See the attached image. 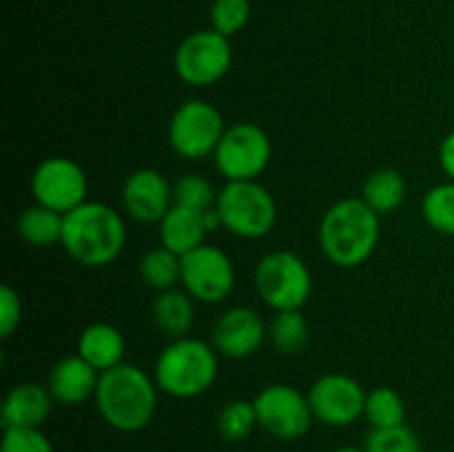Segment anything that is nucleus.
<instances>
[{
	"label": "nucleus",
	"instance_id": "obj_1",
	"mask_svg": "<svg viewBox=\"0 0 454 452\" xmlns=\"http://www.w3.org/2000/svg\"><path fill=\"white\" fill-rule=\"evenodd\" d=\"M67 255L87 269H105L127 246V224L118 208L87 199L65 215L62 242Z\"/></svg>",
	"mask_w": 454,
	"mask_h": 452
},
{
	"label": "nucleus",
	"instance_id": "obj_2",
	"mask_svg": "<svg viewBox=\"0 0 454 452\" xmlns=\"http://www.w3.org/2000/svg\"><path fill=\"white\" fill-rule=\"evenodd\" d=\"M381 215L362 198H344L328 207L319 224V246L326 260L340 269H357L377 251Z\"/></svg>",
	"mask_w": 454,
	"mask_h": 452
},
{
	"label": "nucleus",
	"instance_id": "obj_3",
	"mask_svg": "<svg viewBox=\"0 0 454 452\" xmlns=\"http://www.w3.org/2000/svg\"><path fill=\"white\" fill-rule=\"evenodd\" d=\"M158 384L133 363H120L102 372L96 390V408L106 425L120 433H140L158 410Z\"/></svg>",
	"mask_w": 454,
	"mask_h": 452
},
{
	"label": "nucleus",
	"instance_id": "obj_4",
	"mask_svg": "<svg viewBox=\"0 0 454 452\" xmlns=\"http://www.w3.org/2000/svg\"><path fill=\"white\" fill-rule=\"evenodd\" d=\"M220 375V355L211 341L200 337L171 339L153 366V379L160 393L176 399H193L213 388Z\"/></svg>",
	"mask_w": 454,
	"mask_h": 452
},
{
	"label": "nucleus",
	"instance_id": "obj_5",
	"mask_svg": "<svg viewBox=\"0 0 454 452\" xmlns=\"http://www.w3.org/2000/svg\"><path fill=\"white\" fill-rule=\"evenodd\" d=\"M215 208L222 229L242 239L266 238L278 222V202L257 180L226 182L217 193Z\"/></svg>",
	"mask_w": 454,
	"mask_h": 452
},
{
	"label": "nucleus",
	"instance_id": "obj_6",
	"mask_svg": "<svg viewBox=\"0 0 454 452\" xmlns=\"http://www.w3.org/2000/svg\"><path fill=\"white\" fill-rule=\"evenodd\" d=\"M255 291L273 313L301 310L313 292V275L293 251L266 253L255 266Z\"/></svg>",
	"mask_w": 454,
	"mask_h": 452
},
{
	"label": "nucleus",
	"instance_id": "obj_7",
	"mask_svg": "<svg viewBox=\"0 0 454 452\" xmlns=\"http://www.w3.org/2000/svg\"><path fill=\"white\" fill-rule=\"evenodd\" d=\"M273 158L270 137L260 124L235 122L226 127L213 160L226 182L260 180Z\"/></svg>",
	"mask_w": 454,
	"mask_h": 452
},
{
	"label": "nucleus",
	"instance_id": "obj_8",
	"mask_svg": "<svg viewBox=\"0 0 454 452\" xmlns=\"http://www.w3.org/2000/svg\"><path fill=\"white\" fill-rule=\"evenodd\" d=\"M226 131L220 111L207 100L191 97L173 111L168 120V144L182 160H204L215 153Z\"/></svg>",
	"mask_w": 454,
	"mask_h": 452
},
{
	"label": "nucleus",
	"instance_id": "obj_9",
	"mask_svg": "<svg viewBox=\"0 0 454 452\" xmlns=\"http://www.w3.org/2000/svg\"><path fill=\"white\" fill-rule=\"evenodd\" d=\"M233 65L231 38L217 34L215 29L193 31L176 49L173 66L182 82L189 87H213L220 82Z\"/></svg>",
	"mask_w": 454,
	"mask_h": 452
},
{
	"label": "nucleus",
	"instance_id": "obj_10",
	"mask_svg": "<svg viewBox=\"0 0 454 452\" xmlns=\"http://www.w3.org/2000/svg\"><path fill=\"white\" fill-rule=\"evenodd\" d=\"M260 428L282 441L301 439L313 425L315 415L309 394L291 384H270L253 399Z\"/></svg>",
	"mask_w": 454,
	"mask_h": 452
},
{
	"label": "nucleus",
	"instance_id": "obj_11",
	"mask_svg": "<svg viewBox=\"0 0 454 452\" xmlns=\"http://www.w3.org/2000/svg\"><path fill=\"white\" fill-rule=\"evenodd\" d=\"M89 177L75 160L65 155L44 158L31 173V195L35 204L67 215L87 202Z\"/></svg>",
	"mask_w": 454,
	"mask_h": 452
},
{
	"label": "nucleus",
	"instance_id": "obj_12",
	"mask_svg": "<svg viewBox=\"0 0 454 452\" xmlns=\"http://www.w3.org/2000/svg\"><path fill=\"white\" fill-rule=\"evenodd\" d=\"M235 264L229 253L213 244L182 257V288L200 304H220L235 291Z\"/></svg>",
	"mask_w": 454,
	"mask_h": 452
},
{
	"label": "nucleus",
	"instance_id": "obj_13",
	"mask_svg": "<svg viewBox=\"0 0 454 452\" xmlns=\"http://www.w3.org/2000/svg\"><path fill=\"white\" fill-rule=\"evenodd\" d=\"M310 408L319 424L331 428H348L364 417L366 390L355 377L328 372L313 381L309 393Z\"/></svg>",
	"mask_w": 454,
	"mask_h": 452
},
{
	"label": "nucleus",
	"instance_id": "obj_14",
	"mask_svg": "<svg viewBox=\"0 0 454 452\" xmlns=\"http://www.w3.org/2000/svg\"><path fill=\"white\" fill-rule=\"evenodd\" d=\"M269 339V326L257 310L233 306L215 319L211 328V344L220 357L247 359L255 355Z\"/></svg>",
	"mask_w": 454,
	"mask_h": 452
},
{
	"label": "nucleus",
	"instance_id": "obj_15",
	"mask_svg": "<svg viewBox=\"0 0 454 452\" xmlns=\"http://www.w3.org/2000/svg\"><path fill=\"white\" fill-rule=\"evenodd\" d=\"M122 207L137 224H160L173 208V184L155 168H137L122 184Z\"/></svg>",
	"mask_w": 454,
	"mask_h": 452
},
{
	"label": "nucleus",
	"instance_id": "obj_16",
	"mask_svg": "<svg viewBox=\"0 0 454 452\" xmlns=\"http://www.w3.org/2000/svg\"><path fill=\"white\" fill-rule=\"evenodd\" d=\"M100 375L89 362H84L78 353L58 359L47 375V388L53 401L62 406H80L96 397Z\"/></svg>",
	"mask_w": 454,
	"mask_h": 452
},
{
	"label": "nucleus",
	"instance_id": "obj_17",
	"mask_svg": "<svg viewBox=\"0 0 454 452\" xmlns=\"http://www.w3.org/2000/svg\"><path fill=\"white\" fill-rule=\"evenodd\" d=\"M53 397L47 386L25 381L4 394L0 421L3 428H40L49 419Z\"/></svg>",
	"mask_w": 454,
	"mask_h": 452
},
{
	"label": "nucleus",
	"instance_id": "obj_18",
	"mask_svg": "<svg viewBox=\"0 0 454 452\" xmlns=\"http://www.w3.org/2000/svg\"><path fill=\"white\" fill-rule=\"evenodd\" d=\"M124 353H127V341L114 323H89L80 332L78 355L84 362L91 363L98 372H106L124 363Z\"/></svg>",
	"mask_w": 454,
	"mask_h": 452
},
{
	"label": "nucleus",
	"instance_id": "obj_19",
	"mask_svg": "<svg viewBox=\"0 0 454 452\" xmlns=\"http://www.w3.org/2000/svg\"><path fill=\"white\" fill-rule=\"evenodd\" d=\"M160 244L167 246L168 251L177 253L180 257L189 255L191 251L207 244L208 229L204 224V213L191 211L173 204L171 211L162 217L158 224Z\"/></svg>",
	"mask_w": 454,
	"mask_h": 452
},
{
	"label": "nucleus",
	"instance_id": "obj_20",
	"mask_svg": "<svg viewBox=\"0 0 454 452\" xmlns=\"http://www.w3.org/2000/svg\"><path fill=\"white\" fill-rule=\"evenodd\" d=\"M195 304L198 301L184 288H171V291L158 292L153 308H151L155 326L171 339L186 337L195 323Z\"/></svg>",
	"mask_w": 454,
	"mask_h": 452
},
{
	"label": "nucleus",
	"instance_id": "obj_21",
	"mask_svg": "<svg viewBox=\"0 0 454 452\" xmlns=\"http://www.w3.org/2000/svg\"><path fill=\"white\" fill-rule=\"evenodd\" d=\"M408 193V182L397 168L381 167L375 168L366 177L362 189V199L377 213V215H388L395 213L403 204Z\"/></svg>",
	"mask_w": 454,
	"mask_h": 452
},
{
	"label": "nucleus",
	"instance_id": "obj_22",
	"mask_svg": "<svg viewBox=\"0 0 454 452\" xmlns=\"http://www.w3.org/2000/svg\"><path fill=\"white\" fill-rule=\"evenodd\" d=\"M62 229H65V215L35 202L27 207L16 220L20 239L34 248H49L53 244H60Z\"/></svg>",
	"mask_w": 454,
	"mask_h": 452
},
{
	"label": "nucleus",
	"instance_id": "obj_23",
	"mask_svg": "<svg viewBox=\"0 0 454 452\" xmlns=\"http://www.w3.org/2000/svg\"><path fill=\"white\" fill-rule=\"evenodd\" d=\"M140 277L146 286L158 292L177 288L182 282V257L160 244L142 255Z\"/></svg>",
	"mask_w": 454,
	"mask_h": 452
},
{
	"label": "nucleus",
	"instance_id": "obj_24",
	"mask_svg": "<svg viewBox=\"0 0 454 452\" xmlns=\"http://www.w3.org/2000/svg\"><path fill=\"white\" fill-rule=\"evenodd\" d=\"M406 401L402 394L390 386H380L366 393V406H364V419L371 424L372 430L397 428L406 424Z\"/></svg>",
	"mask_w": 454,
	"mask_h": 452
},
{
	"label": "nucleus",
	"instance_id": "obj_25",
	"mask_svg": "<svg viewBox=\"0 0 454 452\" xmlns=\"http://www.w3.org/2000/svg\"><path fill=\"white\" fill-rule=\"evenodd\" d=\"M269 341L279 355H297L309 344V322L301 310L275 313L269 323Z\"/></svg>",
	"mask_w": 454,
	"mask_h": 452
},
{
	"label": "nucleus",
	"instance_id": "obj_26",
	"mask_svg": "<svg viewBox=\"0 0 454 452\" xmlns=\"http://www.w3.org/2000/svg\"><path fill=\"white\" fill-rule=\"evenodd\" d=\"M426 224L442 235H454V182L434 184L421 199Z\"/></svg>",
	"mask_w": 454,
	"mask_h": 452
},
{
	"label": "nucleus",
	"instance_id": "obj_27",
	"mask_svg": "<svg viewBox=\"0 0 454 452\" xmlns=\"http://www.w3.org/2000/svg\"><path fill=\"white\" fill-rule=\"evenodd\" d=\"M217 193L220 191L213 186V182L200 173H186L173 182V204L191 211H211L217 204Z\"/></svg>",
	"mask_w": 454,
	"mask_h": 452
},
{
	"label": "nucleus",
	"instance_id": "obj_28",
	"mask_svg": "<svg viewBox=\"0 0 454 452\" xmlns=\"http://www.w3.org/2000/svg\"><path fill=\"white\" fill-rule=\"evenodd\" d=\"M257 425L260 421H257L255 403L247 401V399H233L217 415V430H220L222 439L231 443L248 439Z\"/></svg>",
	"mask_w": 454,
	"mask_h": 452
},
{
	"label": "nucleus",
	"instance_id": "obj_29",
	"mask_svg": "<svg viewBox=\"0 0 454 452\" xmlns=\"http://www.w3.org/2000/svg\"><path fill=\"white\" fill-rule=\"evenodd\" d=\"M251 20V0H213L211 3V29L233 38Z\"/></svg>",
	"mask_w": 454,
	"mask_h": 452
},
{
	"label": "nucleus",
	"instance_id": "obj_30",
	"mask_svg": "<svg viewBox=\"0 0 454 452\" xmlns=\"http://www.w3.org/2000/svg\"><path fill=\"white\" fill-rule=\"evenodd\" d=\"M364 448L366 452H424L417 433L406 424L397 428L371 430Z\"/></svg>",
	"mask_w": 454,
	"mask_h": 452
},
{
	"label": "nucleus",
	"instance_id": "obj_31",
	"mask_svg": "<svg viewBox=\"0 0 454 452\" xmlns=\"http://www.w3.org/2000/svg\"><path fill=\"white\" fill-rule=\"evenodd\" d=\"M0 452H56L53 443L40 428H7Z\"/></svg>",
	"mask_w": 454,
	"mask_h": 452
},
{
	"label": "nucleus",
	"instance_id": "obj_32",
	"mask_svg": "<svg viewBox=\"0 0 454 452\" xmlns=\"http://www.w3.org/2000/svg\"><path fill=\"white\" fill-rule=\"evenodd\" d=\"M22 322V301L16 288L0 286V337L9 339Z\"/></svg>",
	"mask_w": 454,
	"mask_h": 452
},
{
	"label": "nucleus",
	"instance_id": "obj_33",
	"mask_svg": "<svg viewBox=\"0 0 454 452\" xmlns=\"http://www.w3.org/2000/svg\"><path fill=\"white\" fill-rule=\"evenodd\" d=\"M439 164H442L448 180L454 182V131L448 133L439 146Z\"/></svg>",
	"mask_w": 454,
	"mask_h": 452
},
{
	"label": "nucleus",
	"instance_id": "obj_34",
	"mask_svg": "<svg viewBox=\"0 0 454 452\" xmlns=\"http://www.w3.org/2000/svg\"><path fill=\"white\" fill-rule=\"evenodd\" d=\"M333 452H366V448H355V446H341L335 448Z\"/></svg>",
	"mask_w": 454,
	"mask_h": 452
}]
</instances>
